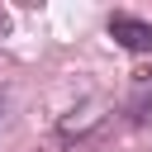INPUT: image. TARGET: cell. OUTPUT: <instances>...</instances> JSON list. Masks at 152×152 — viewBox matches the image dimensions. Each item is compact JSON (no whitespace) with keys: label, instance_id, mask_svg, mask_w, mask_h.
Returning a JSON list of instances; mask_svg holds the SVG:
<instances>
[{"label":"cell","instance_id":"1","mask_svg":"<svg viewBox=\"0 0 152 152\" xmlns=\"http://www.w3.org/2000/svg\"><path fill=\"white\" fill-rule=\"evenodd\" d=\"M109 38H119L128 52H152V24H147V19L114 14V19H109Z\"/></svg>","mask_w":152,"mask_h":152}]
</instances>
